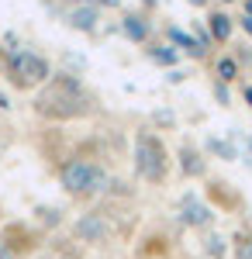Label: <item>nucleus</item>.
<instances>
[{
  "instance_id": "1",
  "label": "nucleus",
  "mask_w": 252,
  "mask_h": 259,
  "mask_svg": "<svg viewBox=\"0 0 252 259\" xmlns=\"http://www.w3.org/2000/svg\"><path fill=\"white\" fill-rule=\"evenodd\" d=\"M38 111L41 114H52V118H73L79 111H87V94H83L79 80L56 76L52 87H45L38 94Z\"/></svg>"
},
{
  "instance_id": "2",
  "label": "nucleus",
  "mask_w": 252,
  "mask_h": 259,
  "mask_svg": "<svg viewBox=\"0 0 252 259\" xmlns=\"http://www.w3.org/2000/svg\"><path fill=\"white\" fill-rule=\"evenodd\" d=\"M59 177H62V187L69 194H97V190L107 187V173L100 166H94V162H87V159L66 162Z\"/></svg>"
},
{
  "instance_id": "3",
  "label": "nucleus",
  "mask_w": 252,
  "mask_h": 259,
  "mask_svg": "<svg viewBox=\"0 0 252 259\" xmlns=\"http://www.w3.org/2000/svg\"><path fill=\"white\" fill-rule=\"evenodd\" d=\"M135 169L145 180H162L166 177V149L152 135H138L135 142Z\"/></svg>"
},
{
  "instance_id": "4",
  "label": "nucleus",
  "mask_w": 252,
  "mask_h": 259,
  "mask_svg": "<svg viewBox=\"0 0 252 259\" xmlns=\"http://www.w3.org/2000/svg\"><path fill=\"white\" fill-rule=\"evenodd\" d=\"M7 73H11V80L18 83V87H31V83L49 80V62L41 59V56H35V52H28V49H21V52L11 56Z\"/></svg>"
},
{
  "instance_id": "5",
  "label": "nucleus",
  "mask_w": 252,
  "mask_h": 259,
  "mask_svg": "<svg viewBox=\"0 0 252 259\" xmlns=\"http://www.w3.org/2000/svg\"><path fill=\"white\" fill-rule=\"evenodd\" d=\"M76 235L83 242H100L107 235V221L100 218V214H83V218L76 221Z\"/></svg>"
},
{
  "instance_id": "6",
  "label": "nucleus",
  "mask_w": 252,
  "mask_h": 259,
  "mask_svg": "<svg viewBox=\"0 0 252 259\" xmlns=\"http://www.w3.org/2000/svg\"><path fill=\"white\" fill-rule=\"evenodd\" d=\"M180 218L187 221V225H207V221H211V211H207V207H204L197 197H190V194H187V197H183V204H180Z\"/></svg>"
},
{
  "instance_id": "7",
  "label": "nucleus",
  "mask_w": 252,
  "mask_h": 259,
  "mask_svg": "<svg viewBox=\"0 0 252 259\" xmlns=\"http://www.w3.org/2000/svg\"><path fill=\"white\" fill-rule=\"evenodd\" d=\"M121 31H124V38L135 41V45H142V41L149 38V24H145L142 14H124L121 18Z\"/></svg>"
},
{
  "instance_id": "8",
  "label": "nucleus",
  "mask_w": 252,
  "mask_h": 259,
  "mask_svg": "<svg viewBox=\"0 0 252 259\" xmlns=\"http://www.w3.org/2000/svg\"><path fill=\"white\" fill-rule=\"evenodd\" d=\"M69 24L79 28V31H94V28H97V7H94V4L73 7V11H69Z\"/></svg>"
},
{
  "instance_id": "9",
  "label": "nucleus",
  "mask_w": 252,
  "mask_h": 259,
  "mask_svg": "<svg viewBox=\"0 0 252 259\" xmlns=\"http://www.w3.org/2000/svg\"><path fill=\"white\" fill-rule=\"evenodd\" d=\"M207 28H211V38L214 41H228V38H232V18L221 14V11H214L211 18H207Z\"/></svg>"
},
{
  "instance_id": "10",
  "label": "nucleus",
  "mask_w": 252,
  "mask_h": 259,
  "mask_svg": "<svg viewBox=\"0 0 252 259\" xmlns=\"http://www.w3.org/2000/svg\"><path fill=\"white\" fill-rule=\"evenodd\" d=\"M214 76H218V83H228L238 76V59H232V56H225V59H218V66H214Z\"/></svg>"
},
{
  "instance_id": "11",
  "label": "nucleus",
  "mask_w": 252,
  "mask_h": 259,
  "mask_svg": "<svg viewBox=\"0 0 252 259\" xmlns=\"http://www.w3.org/2000/svg\"><path fill=\"white\" fill-rule=\"evenodd\" d=\"M183 173H194V177H197V173H204V162L197 159L190 149H183Z\"/></svg>"
},
{
  "instance_id": "12",
  "label": "nucleus",
  "mask_w": 252,
  "mask_h": 259,
  "mask_svg": "<svg viewBox=\"0 0 252 259\" xmlns=\"http://www.w3.org/2000/svg\"><path fill=\"white\" fill-rule=\"evenodd\" d=\"M152 59H155V62H162V66H173V62H176V52H173V49H155Z\"/></svg>"
},
{
  "instance_id": "13",
  "label": "nucleus",
  "mask_w": 252,
  "mask_h": 259,
  "mask_svg": "<svg viewBox=\"0 0 252 259\" xmlns=\"http://www.w3.org/2000/svg\"><path fill=\"white\" fill-rule=\"evenodd\" d=\"M211 149L218 152V156H225V159H235V149L228 145V142H218V139H211Z\"/></svg>"
},
{
  "instance_id": "14",
  "label": "nucleus",
  "mask_w": 252,
  "mask_h": 259,
  "mask_svg": "<svg viewBox=\"0 0 252 259\" xmlns=\"http://www.w3.org/2000/svg\"><path fill=\"white\" fill-rule=\"evenodd\" d=\"M207 252H211V256H225V239H221V235H211V239H207Z\"/></svg>"
},
{
  "instance_id": "15",
  "label": "nucleus",
  "mask_w": 252,
  "mask_h": 259,
  "mask_svg": "<svg viewBox=\"0 0 252 259\" xmlns=\"http://www.w3.org/2000/svg\"><path fill=\"white\" fill-rule=\"evenodd\" d=\"M214 94H218L221 104H228V87H225V83H214Z\"/></svg>"
},
{
  "instance_id": "16",
  "label": "nucleus",
  "mask_w": 252,
  "mask_h": 259,
  "mask_svg": "<svg viewBox=\"0 0 252 259\" xmlns=\"http://www.w3.org/2000/svg\"><path fill=\"white\" fill-rule=\"evenodd\" d=\"M94 4H97V7H117L121 0H94Z\"/></svg>"
},
{
  "instance_id": "17",
  "label": "nucleus",
  "mask_w": 252,
  "mask_h": 259,
  "mask_svg": "<svg viewBox=\"0 0 252 259\" xmlns=\"http://www.w3.org/2000/svg\"><path fill=\"white\" fill-rule=\"evenodd\" d=\"M242 28H245V35H252V18H249V14L242 18Z\"/></svg>"
},
{
  "instance_id": "18",
  "label": "nucleus",
  "mask_w": 252,
  "mask_h": 259,
  "mask_svg": "<svg viewBox=\"0 0 252 259\" xmlns=\"http://www.w3.org/2000/svg\"><path fill=\"white\" fill-rule=\"evenodd\" d=\"M242 97H245V104H249V107H252V83H249V87H245V90H242Z\"/></svg>"
},
{
  "instance_id": "19",
  "label": "nucleus",
  "mask_w": 252,
  "mask_h": 259,
  "mask_svg": "<svg viewBox=\"0 0 252 259\" xmlns=\"http://www.w3.org/2000/svg\"><path fill=\"white\" fill-rule=\"evenodd\" d=\"M0 259H11V252H7V249H4V245H0Z\"/></svg>"
},
{
  "instance_id": "20",
  "label": "nucleus",
  "mask_w": 252,
  "mask_h": 259,
  "mask_svg": "<svg viewBox=\"0 0 252 259\" xmlns=\"http://www.w3.org/2000/svg\"><path fill=\"white\" fill-rule=\"evenodd\" d=\"M245 14H249V18H252V0H245Z\"/></svg>"
},
{
  "instance_id": "21",
  "label": "nucleus",
  "mask_w": 252,
  "mask_h": 259,
  "mask_svg": "<svg viewBox=\"0 0 252 259\" xmlns=\"http://www.w3.org/2000/svg\"><path fill=\"white\" fill-rule=\"evenodd\" d=\"M190 4H197V7H200V4H204V0H190Z\"/></svg>"
},
{
  "instance_id": "22",
  "label": "nucleus",
  "mask_w": 252,
  "mask_h": 259,
  "mask_svg": "<svg viewBox=\"0 0 252 259\" xmlns=\"http://www.w3.org/2000/svg\"><path fill=\"white\" fill-rule=\"evenodd\" d=\"M221 4H238V0H221Z\"/></svg>"
}]
</instances>
